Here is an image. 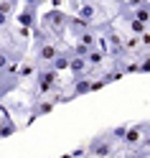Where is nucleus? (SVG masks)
Wrapping results in <instances>:
<instances>
[{
	"label": "nucleus",
	"instance_id": "f257e3e1",
	"mask_svg": "<svg viewBox=\"0 0 150 158\" xmlns=\"http://www.w3.org/2000/svg\"><path fill=\"white\" fill-rule=\"evenodd\" d=\"M59 89V72L54 66H41L33 77V87H31V102L38 100H48L54 97V92Z\"/></svg>",
	"mask_w": 150,
	"mask_h": 158
},
{
	"label": "nucleus",
	"instance_id": "f03ea898",
	"mask_svg": "<svg viewBox=\"0 0 150 158\" xmlns=\"http://www.w3.org/2000/svg\"><path fill=\"white\" fill-rule=\"evenodd\" d=\"M69 15H71V13H64V10H59V8H54V10H48L46 15H41L38 28H41L43 33H48L54 41L61 44L64 36L69 33Z\"/></svg>",
	"mask_w": 150,
	"mask_h": 158
},
{
	"label": "nucleus",
	"instance_id": "7ed1b4c3",
	"mask_svg": "<svg viewBox=\"0 0 150 158\" xmlns=\"http://www.w3.org/2000/svg\"><path fill=\"white\" fill-rule=\"evenodd\" d=\"M120 153H122V145H115L109 130H102L99 135H94L87 143V156L89 158H112V156H120Z\"/></svg>",
	"mask_w": 150,
	"mask_h": 158
},
{
	"label": "nucleus",
	"instance_id": "20e7f679",
	"mask_svg": "<svg viewBox=\"0 0 150 158\" xmlns=\"http://www.w3.org/2000/svg\"><path fill=\"white\" fill-rule=\"evenodd\" d=\"M43 5V0H26V3L21 5V13L15 15V21L18 26L23 28V31H36L38 28V8Z\"/></svg>",
	"mask_w": 150,
	"mask_h": 158
},
{
	"label": "nucleus",
	"instance_id": "39448f33",
	"mask_svg": "<svg viewBox=\"0 0 150 158\" xmlns=\"http://www.w3.org/2000/svg\"><path fill=\"white\" fill-rule=\"evenodd\" d=\"M69 10H71V15H76V18H82V21H87V23H92V26H97L99 21V5H94V3H84V0H69Z\"/></svg>",
	"mask_w": 150,
	"mask_h": 158
},
{
	"label": "nucleus",
	"instance_id": "423d86ee",
	"mask_svg": "<svg viewBox=\"0 0 150 158\" xmlns=\"http://www.w3.org/2000/svg\"><path fill=\"white\" fill-rule=\"evenodd\" d=\"M143 140H145V123H132V125L127 127L125 140H122V153L137 151V148L143 145Z\"/></svg>",
	"mask_w": 150,
	"mask_h": 158
},
{
	"label": "nucleus",
	"instance_id": "0eeeda50",
	"mask_svg": "<svg viewBox=\"0 0 150 158\" xmlns=\"http://www.w3.org/2000/svg\"><path fill=\"white\" fill-rule=\"evenodd\" d=\"M61 102H64V97H48V100H38V102H33L31 110H28V123H36L38 117L54 112V107L61 105Z\"/></svg>",
	"mask_w": 150,
	"mask_h": 158
},
{
	"label": "nucleus",
	"instance_id": "6e6552de",
	"mask_svg": "<svg viewBox=\"0 0 150 158\" xmlns=\"http://www.w3.org/2000/svg\"><path fill=\"white\" fill-rule=\"evenodd\" d=\"M92 82H94L92 77H79V79H71V92H69V94L64 97V102H69V100H76V97H84V94H89V92H92Z\"/></svg>",
	"mask_w": 150,
	"mask_h": 158
},
{
	"label": "nucleus",
	"instance_id": "1a4fd4ad",
	"mask_svg": "<svg viewBox=\"0 0 150 158\" xmlns=\"http://www.w3.org/2000/svg\"><path fill=\"white\" fill-rule=\"evenodd\" d=\"M92 28H94L92 23H87V21H82V18H76V15H69V33L74 36V41L82 38L84 33H89Z\"/></svg>",
	"mask_w": 150,
	"mask_h": 158
},
{
	"label": "nucleus",
	"instance_id": "9d476101",
	"mask_svg": "<svg viewBox=\"0 0 150 158\" xmlns=\"http://www.w3.org/2000/svg\"><path fill=\"white\" fill-rule=\"evenodd\" d=\"M104 61H107V54H102L99 48H92V51H89V56H87V64H89V77H92L94 72H99V69L104 66Z\"/></svg>",
	"mask_w": 150,
	"mask_h": 158
},
{
	"label": "nucleus",
	"instance_id": "9b49d317",
	"mask_svg": "<svg viewBox=\"0 0 150 158\" xmlns=\"http://www.w3.org/2000/svg\"><path fill=\"white\" fill-rule=\"evenodd\" d=\"M120 5H122V3H120ZM130 13L135 15V21H140L143 26L150 28V0H143V3H140L135 10H130Z\"/></svg>",
	"mask_w": 150,
	"mask_h": 158
},
{
	"label": "nucleus",
	"instance_id": "f8f14e48",
	"mask_svg": "<svg viewBox=\"0 0 150 158\" xmlns=\"http://www.w3.org/2000/svg\"><path fill=\"white\" fill-rule=\"evenodd\" d=\"M69 72H71V77L74 79H79V77H89V64H87V59H71V66H69Z\"/></svg>",
	"mask_w": 150,
	"mask_h": 158
},
{
	"label": "nucleus",
	"instance_id": "ddd939ff",
	"mask_svg": "<svg viewBox=\"0 0 150 158\" xmlns=\"http://www.w3.org/2000/svg\"><path fill=\"white\" fill-rule=\"evenodd\" d=\"M71 59H74V56H71V51H69V48H64V51L54 59V64H51V66L56 69L59 74H61V72H66V69L71 66Z\"/></svg>",
	"mask_w": 150,
	"mask_h": 158
},
{
	"label": "nucleus",
	"instance_id": "4468645a",
	"mask_svg": "<svg viewBox=\"0 0 150 158\" xmlns=\"http://www.w3.org/2000/svg\"><path fill=\"white\" fill-rule=\"evenodd\" d=\"M36 72H38L36 61H23L21 69H18V77H21V82H23V79H28V77H36Z\"/></svg>",
	"mask_w": 150,
	"mask_h": 158
},
{
	"label": "nucleus",
	"instance_id": "2eb2a0df",
	"mask_svg": "<svg viewBox=\"0 0 150 158\" xmlns=\"http://www.w3.org/2000/svg\"><path fill=\"white\" fill-rule=\"evenodd\" d=\"M0 13H3V15H10V18H13V13H15V15L21 13V5H18L15 0H3V3H0Z\"/></svg>",
	"mask_w": 150,
	"mask_h": 158
},
{
	"label": "nucleus",
	"instance_id": "dca6fc26",
	"mask_svg": "<svg viewBox=\"0 0 150 158\" xmlns=\"http://www.w3.org/2000/svg\"><path fill=\"white\" fill-rule=\"evenodd\" d=\"M18 133V125L10 120V115L5 117V125H3V133H0V140H3V138H10V135H15Z\"/></svg>",
	"mask_w": 150,
	"mask_h": 158
},
{
	"label": "nucleus",
	"instance_id": "f3484780",
	"mask_svg": "<svg viewBox=\"0 0 150 158\" xmlns=\"http://www.w3.org/2000/svg\"><path fill=\"white\" fill-rule=\"evenodd\" d=\"M69 51H71V56H76V59H87L92 48H87V46H82V44H71V46H69Z\"/></svg>",
	"mask_w": 150,
	"mask_h": 158
},
{
	"label": "nucleus",
	"instance_id": "a211bd4d",
	"mask_svg": "<svg viewBox=\"0 0 150 158\" xmlns=\"http://www.w3.org/2000/svg\"><path fill=\"white\" fill-rule=\"evenodd\" d=\"M140 54H143V59H140V74H150V51L140 48Z\"/></svg>",
	"mask_w": 150,
	"mask_h": 158
},
{
	"label": "nucleus",
	"instance_id": "6ab92c4d",
	"mask_svg": "<svg viewBox=\"0 0 150 158\" xmlns=\"http://www.w3.org/2000/svg\"><path fill=\"white\" fill-rule=\"evenodd\" d=\"M10 21H13L10 15H3V13H0V33H5V31H10Z\"/></svg>",
	"mask_w": 150,
	"mask_h": 158
}]
</instances>
